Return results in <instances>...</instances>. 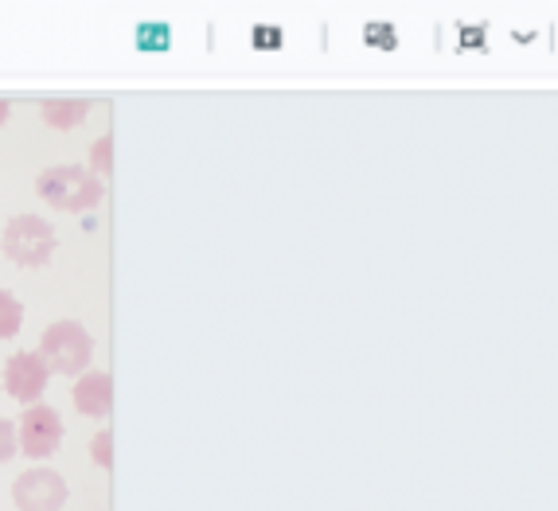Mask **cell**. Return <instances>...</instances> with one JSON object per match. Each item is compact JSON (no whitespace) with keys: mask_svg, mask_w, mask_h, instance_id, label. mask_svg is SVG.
<instances>
[{"mask_svg":"<svg viewBox=\"0 0 558 511\" xmlns=\"http://www.w3.org/2000/svg\"><path fill=\"white\" fill-rule=\"evenodd\" d=\"M86 113H90L86 102H44V121L51 130H75L86 121Z\"/></svg>","mask_w":558,"mask_h":511,"instance_id":"8","label":"cell"},{"mask_svg":"<svg viewBox=\"0 0 558 511\" xmlns=\"http://www.w3.org/2000/svg\"><path fill=\"white\" fill-rule=\"evenodd\" d=\"M4 254H9L16 266H44L51 254H56V231L51 223H44L39 215H16L4 227V239H0Z\"/></svg>","mask_w":558,"mask_h":511,"instance_id":"3","label":"cell"},{"mask_svg":"<svg viewBox=\"0 0 558 511\" xmlns=\"http://www.w3.org/2000/svg\"><path fill=\"white\" fill-rule=\"evenodd\" d=\"M113 145H110V137H102V141H94V149H90V165H94V177H110V160H113Z\"/></svg>","mask_w":558,"mask_h":511,"instance_id":"10","label":"cell"},{"mask_svg":"<svg viewBox=\"0 0 558 511\" xmlns=\"http://www.w3.org/2000/svg\"><path fill=\"white\" fill-rule=\"evenodd\" d=\"M36 192L44 204H51L56 211H90L98 199H102V180L94 177L90 168L78 165H59L39 172Z\"/></svg>","mask_w":558,"mask_h":511,"instance_id":"1","label":"cell"},{"mask_svg":"<svg viewBox=\"0 0 558 511\" xmlns=\"http://www.w3.org/2000/svg\"><path fill=\"white\" fill-rule=\"evenodd\" d=\"M278 39H281L278 32H262V28L254 32V44H278Z\"/></svg>","mask_w":558,"mask_h":511,"instance_id":"13","label":"cell"},{"mask_svg":"<svg viewBox=\"0 0 558 511\" xmlns=\"http://www.w3.org/2000/svg\"><path fill=\"white\" fill-rule=\"evenodd\" d=\"M20 325H24V305L12 297L9 289H0V340L16 336Z\"/></svg>","mask_w":558,"mask_h":511,"instance_id":"9","label":"cell"},{"mask_svg":"<svg viewBox=\"0 0 558 511\" xmlns=\"http://www.w3.org/2000/svg\"><path fill=\"white\" fill-rule=\"evenodd\" d=\"M47 375L51 372H47L36 352H16L4 363V391H9L12 399L36 406V399L47 391Z\"/></svg>","mask_w":558,"mask_h":511,"instance_id":"6","label":"cell"},{"mask_svg":"<svg viewBox=\"0 0 558 511\" xmlns=\"http://www.w3.org/2000/svg\"><path fill=\"white\" fill-rule=\"evenodd\" d=\"M39 360H44L47 372L59 375H83L90 367L94 340L86 336V328L78 320H56L39 336Z\"/></svg>","mask_w":558,"mask_h":511,"instance_id":"2","label":"cell"},{"mask_svg":"<svg viewBox=\"0 0 558 511\" xmlns=\"http://www.w3.org/2000/svg\"><path fill=\"white\" fill-rule=\"evenodd\" d=\"M4 118H9V102L0 98V125H4Z\"/></svg>","mask_w":558,"mask_h":511,"instance_id":"14","label":"cell"},{"mask_svg":"<svg viewBox=\"0 0 558 511\" xmlns=\"http://www.w3.org/2000/svg\"><path fill=\"white\" fill-rule=\"evenodd\" d=\"M12 500L20 511H59L66 503V480L56 469H28L12 484Z\"/></svg>","mask_w":558,"mask_h":511,"instance_id":"4","label":"cell"},{"mask_svg":"<svg viewBox=\"0 0 558 511\" xmlns=\"http://www.w3.org/2000/svg\"><path fill=\"white\" fill-rule=\"evenodd\" d=\"M12 453H16V426L0 418V461H12Z\"/></svg>","mask_w":558,"mask_h":511,"instance_id":"11","label":"cell"},{"mask_svg":"<svg viewBox=\"0 0 558 511\" xmlns=\"http://www.w3.org/2000/svg\"><path fill=\"white\" fill-rule=\"evenodd\" d=\"M90 453H94V465H102V469H110V429H102V434L94 437L90 441Z\"/></svg>","mask_w":558,"mask_h":511,"instance_id":"12","label":"cell"},{"mask_svg":"<svg viewBox=\"0 0 558 511\" xmlns=\"http://www.w3.org/2000/svg\"><path fill=\"white\" fill-rule=\"evenodd\" d=\"M16 434H20L16 446L39 461V457H51L59 449V441H63V422H59V414L51 406H28L24 418H20Z\"/></svg>","mask_w":558,"mask_h":511,"instance_id":"5","label":"cell"},{"mask_svg":"<svg viewBox=\"0 0 558 511\" xmlns=\"http://www.w3.org/2000/svg\"><path fill=\"white\" fill-rule=\"evenodd\" d=\"M75 406L90 418H106L113 406V379L106 372H86L83 379L75 382V391H71Z\"/></svg>","mask_w":558,"mask_h":511,"instance_id":"7","label":"cell"}]
</instances>
